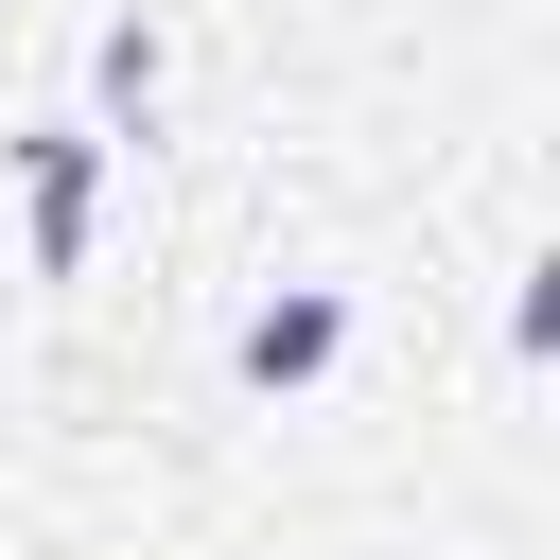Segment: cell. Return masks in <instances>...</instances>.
Masks as SVG:
<instances>
[{"label":"cell","instance_id":"3957f363","mask_svg":"<svg viewBox=\"0 0 560 560\" xmlns=\"http://www.w3.org/2000/svg\"><path fill=\"white\" fill-rule=\"evenodd\" d=\"M88 88H105V105H158V18H105V52H88Z\"/></svg>","mask_w":560,"mask_h":560},{"label":"cell","instance_id":"6da1fadb","mask_svg":"<svg viewBox=\"0 0 560 560\" xmlns=\"http://www.w3.org/2000/svg\"><path fill=\"white\" fill-rule=\"evenodd\" d=\"M18 175H35V280H70L88 228H105V140H88V122H35Z\"/></svg>","mask_w":560,"mask_h":560},{"label":"cell","instance_id":"7a4b0ae2","mask_svg":"<svg viewBox=\"0 0 560 560\" xmlns=\"http://www.w3.org/2000/svg\"><path fill=\"white\" fill-rule=\"evenodd\" d=\"M332 350H350V298H332V280H298V298H262V315L228 332V368H245L262 402H280V385H332Z\"/></svg>","mask_w":560,"mask_h":560}]
</instances>
